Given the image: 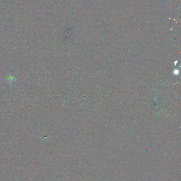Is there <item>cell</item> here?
<instances>
[{
	"mask_svg": "<svg viewBox=\"0 0 181 181\" xmlns=\"http://www.w3.org/2000/svg\"><path fill=\"white\" fill-rule=\"evenodd\" d=\"M6 80L7 82L10 84H11L16 81V78L15 77L14 75H12V74H9L6 77Z\"/></svg>",
	"mask_w": 181,
	"mask_h": 181,
	"instance_id": "obj_1",
	"label": "cell"
}]
</instances>
